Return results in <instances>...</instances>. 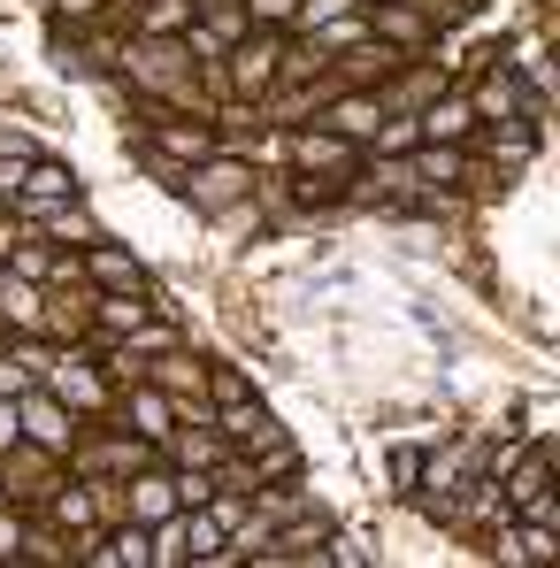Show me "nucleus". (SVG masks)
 Here are the masks:
<instances>
[{
	"label": "nucleus",
	"instance_id": "obj_1",
	"mask_svg": "<svg viewBox=\"0 0 560 568\" xmlns=\"http://www.w3.org/2000/svg\"><path fill=\"white\" fill-rule=\"evenodd\" d=\"M254 185H262V170H254L246 154H231V146L200 154L192 170H177V178H170V192H177V200H192L200 215H215V207H231V200H254Z\"/></svg>",
	"mask_w": 560,
	"mask_h": 568
},
{
	"label": "nucleus",
	"instance_id": "obj_2",
	"mask_svg": "<svg viewBox=\"0 0 560 568\" xmlns=\"http://www.w3.org/2000/svg\"><path fill=\"white\" fill-rule=\"evenodd\" d=\"M39 384H47V392H54V399H62L70 415H85V423L115 407V377L100 369V362L85 354V346H54V362L39 369Z\"/></svg>",
	"mask_w": 560,
	"mask_h": 568
},
{
	"label": "nucleus",
	"instance_id": "obj_3",
	"mask_svg": "<svg viewBox=\"0 0 560 568\" xmlns=\"http://www.w3.org/2000/svg\"><path fill=\"white\" fill-rule=\"evenodd\" d=\"M499 507L507 515H538V523H560V491H553V446L546 438H530L507 476H499Z\"/></svg>",
	"mask_w": 560,
	"mask_h": 568
},
{
	"label": "nucleus",
	"instance_id": "obj_4",
	"mask_svg": "<svg viewBox=\"0 0 560 568\" xmlns=\"http://www.w3.org/2000/svg\"><path fill=\"white\" fill-rule=\"evenodd\" d=\"M284 162H292V178H354V170H362V146L338 139V131H323V123L307 115V123L284 131Z\"/></svg>",
	"mask_w": 560,
	"mask_h": 568
},
{
	"label": "nucleus",
	"instance_id": "obj_5",
	"mask_svg": "<svg viewBox=\"0 0 560 568\" xmlns=\"http://www.w3.org/2000/svg\"><path fill=\"white\" fill-rule=\"evenodd\" d=\"M215 115H170L162 100H146V154H162V162H177V170H192L200 154H215Z\"/></svg>",
	"mask_w": 560,
	"mask_h": 568
},
{
	"label": "nucleus",
	"instance_id": "obj_6",
	"mask_svg": "<svg viewBox=\"0 0 560 568\" xmlns=\"http://www.w3.org/2000/svg\"><path fill=\"white\" fill-rule=\"evenodd\" d=\"M78 430H85V415H70L47 384H23V392H16V438H31V446H47V454H70Z\"/></svg>",
	"mask_w": 560,
	"mask_h": 568
},
{
	"label": "nucleus",
	"instance_id": "obj_7",
	"mask_svg": "<svg viewBox=\"0 0 560 568\" xmlns=\"http://www.w3.org/2000/svg\"><path fill=\"white\" fill-rule=\"evenodd\" d=\"M54 462H62V454H47V446H31V438H16V446L0 454V499H8L16 515H23V507H39V499L62 484Z\"/></svg>",
	"mask_w": 560,
	"mask_h": 568
},
{
	"label": "nucleus",
	"instance_id": "obj_8",
	"mask_svg": "<svg viewBox=\"0 0 560 568\" xmlns=\"http://www.w3.org/2000/svg\"><path fill=\"white\" fill-rule=\"evenodd\" d=\"M115 499H123L131 523H162V515H177V469L170 462H146V469L115 476Z\"/></svg>",
	"mask_w": 560,
	"mask_h": 568
},
{
	"label": "nucleus",
	"instance_id": "obj_9",
	"mask_svg": "<svg viewBox=\"0 0 560 568\" xmlns=\"http://www.w3.org/2000/svg\"><path fill=\"white\" fill-rule=\"evenodd\" d=\"M108 415H123V430H139L146 446H170V430H177V407H170V392L146 377H131V392H115V407Z\"/></svg>",
	"mask_w": 560,
	"mask_h": 568
},
{
	"label": "nucleus",
	"instance_id": "obj_10",
	"mask_svg": "<svg viewBox=\"0 0 560 568\" xmlns=\"http://www.w3.org/2000/svg\"><path fill=\"white\" fill-rule=\"evenodd\" d=\"M78 277L93 284V292H139V284H154V277H146V262H139V254H123L115 239L78 246Z\"/></svg>",
	"mask_w": 560,
	"mask_h": 568
},
{
	"label": "nucleus",
	"instance_id": "obj_11",
	"mask_svg": "<svg viewBox=\"0 0 560 568\" xmlns=\"http://www.w3.org/2000/svg\"><path fill=\"white\" fill-rule=\"evenodd\" d=\"M31 231H39V239H54V246H70V254H78V246H93V239H108V231H100V215L85 207V192L47 200V207L31 215Z\"/></svg>",
	"mask_w": 560,
	"mask_h": 568
},
{
	"label": "nucleus",
	"instance_id": "obj_12",
	"mask_svg": "<svg viewBox=\"0 0 560 568\" xmlns=\"http://www.w3.org/2000/svg\"><path fill=\"white\" fill-rule=\"evenodd\" d=\"M23 515H47L62 538H78V530H93V523H100V499H93L85 476H70V484H54V491H47L39 507H23Z\"/></svg>",
	"mask_w": 560,
	"mask_h": 568
},
{
	"label": "nucleus",
	"instance_id": "obj_13",
	"mask_svg": "<svg viewBox=\"0 0 560 568\" xmlns=\"http://www.w3.org/2000/svg\"><path fill=\"white\" fill-rule=\"evenodd\" d=\"M415 123H422V139H438V146H468V139H476V108H468L461 85H446L430 108H415Z\"/></svg>",
	"mask_w": 560,
	"mask_h": 568
},
{
	"label": "nucleus",
	"instance_id": "obj_14",
	"mask_svg": "<svg viewBox=\"0 0 560 568\" xmlns=\"http://www.w3.org/2000/svg\"><path fill=\"white\" fill-rule=\"evenodd\" d=\"M538 146H546V123H483V154L499 162V170H530L538 162Z\"/></svg>",
	"mask_w": 560,
	"mask_h": 568
},
{
	"label": "nucleus",
	"instance_id": "obj_15",
	"mask_svg": "<svg viewBox=\"0 0 560 568\" xmlns=\"http://www.w3.org/2000/svg\"><path fill=\"white\" fill-rule=\"evenodd\" d=\"M154 315V284H139V292H93V331L100 338H123V331H139Z\"/></svg>",
	"mask_w": 560,
	"mask_h": 568
},
{
	"label": "nucleus",
	"instance_id": "obj_16",
	"mask_svg": "<svg viewBox=\"0 0 560 568\" xmlns=\"http://www.w3.org/2000/svg\"><path fill=\"white\" fill-rule=\"evenodd\" d=\"M162 454H170V469H215V462L231 454V438H223L215 423H177Z\"/></svg>",
	"mask_w": 560,
	"mask_h": 568
},
{
	"label": "nucleus",
	"instance_id": "obj_17",
	"mask_svg": "<svg viewBox=\"0 0 560 568\" xmlns=\"http://www.w3.org/2000/svg\"><path fill=\"white\" fill-rule=\"evenodd\" d=\"M215 430H223L231 446H262V438L277 430V415H269L254 392H238V399H223V407H215Z\"/></svg>",
	"mask_w": 560,
	"mask_h": 568
},
{
	"label": "nucleus",
	"instance_id": "obj_18",
	"mask_svg": "<svg viewBox=\"0 0 560 568\" xmlns=\"http://www.w3.org/2000/svg\"><path fill=\"white\" fill-rule=\"evenodd\" d=\"M146 384H162V392H170V407H177V399H207V362H192V354L170 346L162 362H146Z\"/></svg>",
	"mask_w": 560,
	"mask_h": 568
},
{
	"label": "nucleus",
	"instance_id": "obj_19",
	"mask_svg": "<svg viewBox=\"0 0 560 568\" xmlns=\"http://www.w3.org/2000/svg\"><path fill=\"white\" fill-rule=\"evenodd\" d=\"M177 530H185V568H215L223 561V523L207 515V507H177Z\"/></svg>",
	"mask_w": 560,
	"mask_h": 568
},
{
	"label": "nucleus",
	"instance_id": "obj_20",
	"mask_svg": "<svg viewBox=\"0 0 560 568\" xmlns=\"http://www.w3.org/2000/svg\"><path fill=\"white\" fill-rule=\"evenodd\" d=\"M123 16H131V31H146V39H177L192 23V0H123Z\"/></svg>",
	"mask_w": 560,
	"mask_h": 568
},
{
	"label": "nucleus",
	"instance_id": "obj_21",
	"mask_svg": "<svg viewBox=\"0 0 560 568\" xmlns=\"http://www.w3.org/2000/svg\"><path fill=\"white\" fill-rule=\"evenodd\" d=\"M246 454V469H254V484H284V476H299V446L284 438V430H269L262 446H238Z\"/></svg>",
	"mask_w": 560,
	"mask_h": 568
},
{
	"label": "nucleus",
	"instance_id": "obj_22",
	"mask_svg": "<svg viewBox=\"0 0 560 568\" xmlns=\"http://www.w3.org/2000/svg\"><path fill=\"white\" fill-rule=\"evenodd\" d=\"M415 146H422V123H415V115H384L376 139H369V154H391V162H407Z\"/></svg>",
	"mask_w": 560,
	"mask_h": 568
},
{
	"label": "nucleus",
	"instance_id": "obj_23",
	"mask_svg": "<svg viewBox=\"0 0 560 568\" xmlns=\"http://www.w3.org/2000/svg\"><path fill=\"white\" fill-rule=\"evenodd\" d=\"M192 16L215 23L223 39H246V31H254V23H246V0H192Z\"/></svg>",
	"mask_w": 560,
	"mask_h": 568
},
{
	"label": "nucleus",
	"instance_id": "obj_24",
	"mask_svg": "<svg viewBox=\"0 0 560 568\" xmlns=\"http://www.w3.org/2000/svg\"><path fill=\"white\" fill-rule=\"evenodd\" d=\"M238 392H246V377H238L231 362H207V399H215V407H223V399H238Z\"/></svg>",
	"mask_w": 560,
	"mask_h": 568
},
{
	"label": "nucleus",
	"instance_id": "obj_25",
	"mask_svg": "<svg viewBox=\"0 0 560 568\" xmlns=\"http://www.w3.org/2000/svg\"><path fill=\"white\" fill-rule=\"evenodd\" d=\"M391 484H399V491H415V484H422V454H415V446H399V454H391Z\"/></svg>",
	"mask_w": 560,
	"mask_h": 568
},
{
	"label": "nucleus",
	"instance_id": "obj_26",
	"mask_svg": "<svg viewBox=\"0 0 560 568\" xmlns=\"http://www.w3.org/2000/svg\"><path fill=\"white\" fill-rule=\"evenodd\" d=\"M438 8H446V16H468V8H476V0H438Z\"/></svg>",
	"mask_w": 560,
	"mask_h": 568
},
{
	"label": "nucleus",
	"instance_id": "obj_27",
	"mask_svg": "<svg viewBox=\"0 0 560 568\" xmlns=\"http://www.w3.org/2000/svg\"><path fill=\"white\" fill-rule=\"evenodd\" d=\"M0 223H16V200H8V192H0Z\"/></svg>",
	"mask_w": 560,
	"mask_h": 568
}]
</instances>
